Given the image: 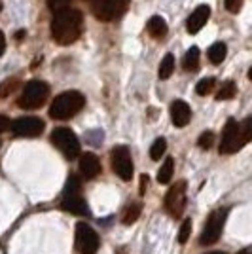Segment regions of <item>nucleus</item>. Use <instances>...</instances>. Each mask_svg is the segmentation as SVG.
I'll return each mask as SVG.
<instances>
[{"label": "nucleus", "instance_id": "obj_1", "mask_svg": "<svg viewBox=\"0 0 252 254\" xmlns=\"http://www.w3.org/2000/svg\"><path fill=\"white\" fill-rule=\"evenodd\" d=\"M84 17L78 10L64 8L53 13L52 19V38L59 46H70L82 34Z\"/></svg>", "mask_w": 252, "mask_h": 254}, {"label": "nucleus", "instance_id": "obj_2", "mask_svg": "<svg viewBox=\"0 0 252 254\" xmlns=\"http://www.w3.org/2000/svg\"><path fill=\"white\" fill-rule=\"evenodd\" d=\"M251 137H252V118H247L243 124H237V120L230 118L226 122L224 133H222L220 154H235L247 142H251Z\"/></svg>", "mask_w": 252, "mask_h": 254}, {"label": "nucleus", "instance_id": "obj_3", "mask_svg": "<svg viewBox=\"0 0 252 254\" xmlns=\"http://www.w3.org/2000/svg\"><path fill=\"white\" fill-rule=\"evenodd\" d=\"M85 105V97L80 91H64L55 97L50 108V116L53 120H68L76 116Z\"/></svg>", "mask_w": 252, "mask_h": 254}, {"label": "nucleus", "instance_id": "obj_4", "mask_svg": "<svg viewBox=\"0 0 252 254\" xmlns=\"http://www.w3.org/2000/svg\"><path fill=\"white\" fill-rule=\"evenodd\" d=\"M61 207H63V211L70 212V214H78V216H87L89 214L87 203L80 193V179L74 177V175H70L66 180Z\"/></svg>", "mask_w": 252, "mask_h": 254}, {"label": "nucleus", "instance_id": "obj_5", "mask_svg": "<svg viewBox=\"0 0 252 254\" xmlns=\"http://www.w3.org/2000/svg\"><path fill=\"white\" fill-rule=\"evenodd\" d=\"M48 97H50V85L42 80H31L23 87V93L17 101V105L25 110H34V108H40L42 105H46Z\"/></svg>", "mask_w": 252, "mask_h": 254}, {"label": "nucleus", "instance_id": "obj_6", "mask_svg": "<svg viewBox=\"0 0 252 254\" xmlns=\"http://www.w3.org/2000/svg\"><path fill=\"white\" fill-rule=\"evenodd\" d=\"M52 144L59 150L66 159L80 156V140L68 127H57L52 133Z\"/></svg>", "mask_w": 252, "mask_h": 254}, {"label": "nucleus", "instance_id": "obj_7", "mask_svg": "<svg viewBox=\"0 0 252 254\" xmlns=\"http://www.w3.org/2000/svg\"><path fill=\"white\" fill-rule=\"evenodd\" d=\"M129 0H95L93 2V13L99 21H116L122 17L127 10Z\"/></svg>", "mask_w": 252, "mask_h": 254}, {"label": "nucleus", "instance_id": "obj_8", "mask_svg": "<svg viewBox=\"0 0 252 254\" xmlns=\"http://www.w3.org/2000/svg\"><path fill=\"white\" fill-rule=\"evenodd\" d=\"M99 235L89 224L78 222L76 226V251L80 254H97L99 251Z\"/></svg>", "mask_w": 252, "mask_h": 254}, {"label": "nucleus", "instance_id": "obj_9", "mask_svg": "<svg viewBox=\"0 0 252 254\" xmlns=\"http://www.w3.org/2000/svg\"><path fill=\"white\" fill-rule=\"evenodd\" d=\"M165 209L173 218H180L186 209V182L179 180L165 195Z\"/></svg>", "mask_w": 252, "mask_h": 254}, {"label": "nucleus", "instance_id": "obj_10", "mask_svg": "<svg viewBox=\"0 0 252 254\" xmlns=\"http://www.w3.org/2000/svg\"><path fill=\"white\" fill-rule=\"evenodd\" d=\"M110 159H112V169L120 179H133V159H131V152L127 146H116L110 152Z\"/></svg>", "mask_w": 252, "mask_h": 254}, {"label": "nucleus", "instance_id": "obj_11", "mask_svg": "<svg viewBox=\"0 0 252 254\" xmlns=\"http://www.w3.org/2000/svg\"><path fill=\"white\" fill-rule=\"evenodd\" d=\"M226 214L228 212L220 209V211H212L207 218V224L203 228V233H201V245H212L218 241L222 230H224V222H226Z\"/></svg>", "mask_w": 252, "mask_h": 254}, {"label": "nucleus", "instance_id": "obj_12", "mask_svg": "<svg viewBox=\"0 0 252 254\" xmlns=\"http://www.w3.org/2000/svg\"><path fill=\"white\" fill-rule=\"evenodd\" d=\"M44 127H46V124L36 116L17 118L15 122L10 124L11 133L17 137H38V135H42Z\"/></svg>", "mask_w": 252, "mask_h": 254}, {"label": "nucleus", "instance_id": "obj_13", "mask_svg": "<svg viewBox=\"0 0 252 254\" xmlns=\"http://www.w3.org/2000/svg\"><path fill=\"white\" fill-rule=\"evenodd\" d=\"M210 17V8L207 4H201L195 8V11L191 13L188 17V23H186V29H188L189 34H195V32H199L203 27H205V23L209 21Z\"/></svg>", "mask_w": 252, "mask_h": 254}, {"label": "nucleus", "instance_id": "obj_14", "mask_svg": "<svg viewBox=\"0 0 252 254\" xmlns=\"http://www.w3.org/2000/svg\"><path fill=\"white\" fill-rule=\"evenodd\" d=\"M171 120L177 127H186L191 120V108L184 101H173L171 105Z\"/></svg>", "mask_w": 252, "mask_h": 254}, {"label": "nucleus", "instance_id": "obj_15", "mask_svg": "<svg viewBox=\"0 0 252 254\" xmlns=\"http://www.w3.org/2000/svg\"><path fill=\"white\" fill-rule=\"evenodd\" d=\"M80 173H82V177L85 180L95 179L101 173V161H99V158L95 154H91V152L80 156Z\"/></svg>", "mask_w": 252, "mask_h": 254}, {"label": "nucleus", "instance_id": "obj_16", "mask_svg": "<svg viewBox=\"0 0 252 254\" xmlns=\"http://www.w3.org/2000/svg\"><path fill=\"white\" fill-rule=\"evenodd\" d=\"M167 23L163 17H159V15H154L150 21H148V32L154 36V38H163L165 34H167Z\"/></svg>", "mask_w": 252, "mask_h": 254}, {"label": "nucleus", "instance_id": "obj_17", "mask_svg": "<svg viewBox=\"0 0 252 254\" xmlns=\"http://www.w3.org/2000/svg\"><path fill=\"white\" fill-rule=\"evenodd\" d=\"M182 64H184V70L186 72H197L199 70V48H189L188 53L184 55V61H182Z\"/></svg>", "mask_w": 252, "mask_h": 254}, {"label": "nucleus", "instance_id": "obj_18", "mask_svg": "<svg viewBox=\"0 0 252 254\" xmlns=\"http://www.w3.org/2000/svg\"><path fill=\"white\" fill-rule=\"evenodd\" d=\"M140 212H142V205L140 203H129L126 207V211H124V214H122V222L126 224V226L135 224L138 220V216H140Z\"/></svg>", "mask_w": 252, "mask_h": 254}, {"label": "nucleus", "instance_id": "obj_19", "mask_svg": "<svg viewBox=\"0 0 252 254\" xmlns=\"http://www.w3.org/2000/svg\"><path fill=\"white\" fill-rule=\"evenodd\" d=\"M173 173H175V159L167 158L163 161V165L158 171V182L159 184H167L173 179Z\"/></svg>", "mask_w": 252, "mask_h": 254}, {"label": "nucleus", "instance_id": "obj_20", "mask_svg": "<svg viewBox=\"0 0 252 254\" xmlns=\"http://www.w3.org/2000/svg\"><path fill=\"white\" fill-rule=\"evenodd\" d=\"M226 53H228V48H226V44H224V42L212 44V46L209 48V59H210V63L220 64L222 61L226 59Z\"/></svg>", "mask_w": 252, "mask_h": 254}, {"label": "nucleus", "instance_id": "obj_21", "mask_svg": "<svg viewBox=\"0 0 252 254\" xmlns=\"http://www.w3.org/2000/svg\"><path fill=\"white\" fill-rule=\"evenodd\" d=\"M173 70H175V57H173V53H167L163 57L161 64H159V78L161 80H167V78H171Z\"/></svg>", "mask_w": 252, "mask_h": 254}, {"label": "nucleus", "instance_id": "obj_22", "mask_svg": "<svg viewBox=\"0 0 252 254\" xmlns=\"http://www.w3.org/2000/svg\"><path fill=\"white\" fill-rule=\"evenodd\" d=\"M235 93H237L235 82H233V80H226V82L222 84L220 91L216 93V99H218V101H228V99H233Z\"/></svg>", "mask_w": 252, "mask_h": 254}, {"label": "nucleus", "instance_id": "obj_23", "mask_svg": "<svg viewBox=\"0 0 252 254\" xmlns=\"http://www.w3.org/2000/svg\"><path fill=\"white\" fill-rule=\"evenodd\" d=\"M165 150H167V140L165 138H156V142L152 144V148H150V158L152 159H161V156L165 154Z\"/></svg>", "mask_w": 252, "mask_h": 254}, {"label": "nucleus", "instance_id": "obj_24", "mask_svg": "<svg viewBox=\"0 0 252 254\" xmlns=\"http://www.w3.org/2000/svg\"><path fill=\"white\" fill-rule=\"evenodd\" d=\"M214 84H216L214 78H203V80H199L197 85H195V93H197V95H209L210 91L214 89Z\"/></svg>", "mask_w": 252, "mask_h": 254}, {"label": "nucleus", "instance_id": "obj_25", "mask_svg": "<svg viewBox=\"0 0 252 254\" xmlns=\"http://www.w3.org/2000/svg\"><path fill=\"white\" fill-rule=\"evenodd\" d=\"M17 87V80L15 78H10V80H4L2 84H0V99H4V97H8Z\"/></svg>", "mask_w": 252, "mask_h": 254}, {"label": "nucleus", "instance_id": "obj_26", "mask_svg": "<svg viewBox=\"0 0 252 254\" xmlns=\"http://www.w3.org/2000/svg\"><path fill=\"white\" fill-rule=\"evenodd\" d=\"M197 144H199L201 150H209L214 144V133L212 131H205L199 137V140H197Z\"/></svg>", "mask_w": 252, "mask_h": 254}, {"label": "nucleus", "instance_id": "obj_27", "mask_svg": "<svg viewBox=\"0 0 252 254\" xmlns=\"http://www.w3.org/2000/svg\"><path fill=\"white\" fill-rule=\"evenodd\" d=\"M189 233H191V220H184L182 226H180V233H179V241L180 243H186L189 237Z\"/></svg>", "mask_w": 252, "mask_h": 254}, {"label": "nucleus", "instance_id": "obj_28", "mask_svg": "<svg viewBox=\"0 0 252 254\" xmlns=\"http://www.w3.org/2000/svg\"><path fill=\"white\" fill-rule=\"evenodd\" d=\"M68 4H70V0H48V6H50L53 11L64 10Z\"/></svg>", "mask_w": 252, "mask_h": 254}, {"label": "nucleus", "instance_id": "obj_29", "mask_svg": "<svg viewBox=\"0 0 252 254\" xmlns=\"http://www.w3.org/2000/svg\"><path fill=\"white\" fill-rule=\"evenodd\" d=\"M243 6V0H226V10L231 11V13H237L241 10Z\"/></svg>", "mask_w": 252, "mask_h": 254}, {"label": "nucleus", "instance_id": "obj_30", "mask_svg": "<svg viewBox=\"0 0 252 254\" xmlns=\"http://www.w3.org/2000/svg\"><path fill=\"white\" fill-rule=\"evenodd\" d=\"M8 127H10V120H8L6 116H2V114H0V133H4Z\"/></svg>", "mask_w": 252, "mask_h": 254}, {"label": "nucleus", "instance_id": "obj_31", "mask_svg": "<svg viewBox=\"0 0 252 254\" xmlns=\"http://www.w3.org/2000/svg\"><path fill=\"white\" fill-rule=\"evenodd\" d=\"M146 186H148V177L146 175H142V177H140V195L146 193Z\"/></svg>", "mask_w": 252, "mask_h": 254}, {"label": "nucleus", "instance_id": "obj_32", "mask_svg": "<svg viewBox=\"0 0 252 254\" xmlns=\"http://www.w3.org/2000/svg\"><path fill=\"white\" fill-rule=\"evenodd\" d=\"M4 50H6V36H4V32L0 31V55L4 53Z\"/></svg>", "mask_w": 252, "mask_h": 254}, {"label": "nucleus", "instance_id": "obj_33", "mask_svg": "<svg viewBox=\"0 0 252 254\" xmlns=\"http://www.w3.org/2000/svg\"><path fill=\"white\" fill-rule=\"evenodd\" d=\"M209 254H226V253H209Z\"/></svg>", "mask_w": 252, "mask_h": 254}]
</instances>
